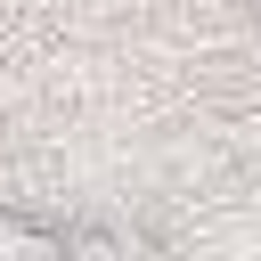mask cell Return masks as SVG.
Here are the masks:
<instances>
[{
    "instance_id": "6da1fadb",
    "label": "cell",
    "mask_w": 261,
    "mask_h": 261,
    "mask_svg": "<svg viewBox=\"0 0 261 261\" xmlns=\"http://www.w3.org/2000/svg\"><path fill=\"white\" fill-rule=\"evenodd\" d=\"M49 253H65V228H49V220H16V212H0V261H49Z\"/></svg>"
}]
</instances>
